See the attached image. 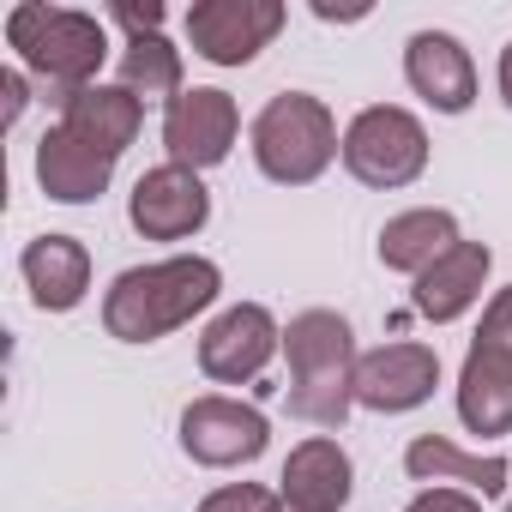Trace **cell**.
I'll return each instance as SVG.
<instances>
[{
  "mask_svg": "<svg viewBox=\"0 0 512 512\" xmlns=\"http://www.w3.org/2000/svg\"><path fill=\"white\" fill-rule=\"evenodd\" d=\"M404 512H482V494H470V488H416V500Z\"/></svg>",
  "mask_w": 512,
  "mask_h": 512,
  "instance_id": "d4e9b609",
  "label": "cell"
},
{
  "mask_svg": "<svg viewBox=\"0 0 512 512\" xmlns=\"http://www.w3.org/2000/svg\"><path fill=\"white\" fill-rule=\"evenodd\" d=\"M235 139H241V109L217 85H193L163 109V145H169V163L181 169H199V175L217 169L235 151Z\"/></svg>",
  "mask_w": 512,
  "mask_h": 512,
  "instance_id": "9c48e42d",
  "label": "cell"
},
{
  "mask_svg": "<svg viewBox=\"0 0 512 512\" xmlns=\"http://www.w3.org/2000/svg\"><path fill=\"white\" fill-rule=\"evenodd\" d=\"M109 19H115L127 37H151V31H163V0H145V7H139V0H115Z\"/></svg>",
  "mask_w": 512,
  "mask_h": 512,
  "instance_id": "cb8c5ba5",
  "label": "cell"
},
{
  "mask_svg": "<svg viewBox=\"0 0 512 512\" xmlns=\"http://www.w3.org/2000/svg\"><path fill=\"white\" fill-rule=\"evenodd\" d=\"M356 494V464L332 434H308L302 446H290L284 476H278V500L296 512H344Z\"/></svg>",
  "mask_w": 512,
  "mask_h": 512,
  "instance_id": "4fadbf2b",
  "label": "cell"
},
{
  "mask_svg": "<svg viewBox=\"0 0 512 512\" xmlns=\"http://www.w3.org/2000/svg\"><path fill=\"white\" fill-rule=\"evenodd\" d=\"M7 49L19 55V67L49 91V103L61 109L73 91L103 85V61H109V31L97 13L79 7H49V0H19L7 13Z\"/></svg>",
  "mask_w": 512,
  "mask_h": 512,
  "instance_id": "7a4b0ae2",
  "label": "cell"
},
{
  "mask_svg": "<svg viewBox=\"0 0 512 512\" xmlns=\"http://www.w3.org/2000/svg\"><path fill=\"white\" fill-rule=\"evenodd\" d=\"M115 85H127L139 103H175L187 85H181V49L163 37V31H151V37H127L121 43V79Z\"/></svg>",
  "mask_w": 512,
  "mask_h": 512,
  "instance_id": "44dd1931",
  "label": "cell"
},
{
  "mask_svg": "<svg viewBox=\"0 0 512 512\" xmlns=\"http://www.w3.org/2000/svg\"><path fill=\"white\" fill-rule=\"evenodd\" d=\"M278 512H296V506H284V500H278Z\"/></svg>",
  "mask_w": 512,
  "mask_h": 512,
  "instance_id": "83f0119b",
  "label": "cell"
},
{
  "mask_svg": "<svg viewBox=\"0 0 512 512\" xmlns=\"http://www.w3.org/2000/svg\"><path fill=\"white\" fill-rule=\"evenodd\" d=\"M458 422L482 440L512 434V356H500L476 338H470L464 368H458Z\"/></svg>",
  "mask_w": 512,
  "mask_h": 512,
  "instance_id": "ffe728a7",
  "label": "cell"
},
{
  "mask_svg": "<svg viewBox=\"0 0 512 512\" xmlns=\"http://www.w3.org/2000/svg\"><path fill=\"white\" fill-rule=\"evenodd\" d=\"M19 272L43 314H73L91 296V247L79 235H31L19 253Z\"/></svg>",
  "mask_w": 512,
  "mask_h": 512,
  "instance_id": "9a60e30c",
  "label": "cell"
},
{
  "mask_svg": "<svg viewBox=\"0 0 512 512\" xmlns=\"http://www.w3.org/2000/svg\"><path fill=\"white\" fill-rule=\"evenodd\" d=\"M199 512H278V494L260 482H223L199 500Z\"/></svg>",
  "mask_w": 512,
  "mask_h": 512,
  "instance_id": "7402d4cb",
  "label": "cell"
},
{
  "mask_svg": "<svg viewBox=\"0 0 512 512\" xmlns=\"http://www.w3.org/2000/svg\"><path fill=\"white\" fill-rule=\"evenodd\" d=\"M494 85H500V97H506V109H512V43L500 49V73H494Z\"/></svg>",
  "mask_w": 512,
  "mask_h": 512,
  "instance_id": "4316f807",
  "label": "cell"
},
{
  "mask_svg": "<svg viewBox=\"0 0 512 512\" xmlns=\"http://www.w3.org/2000/svg\"><path fill=\"white\" fill-rule=\"evenodd\" d=\"M476 344H488V350L512 356V284L488 296V308H482V326H476Z\"/></svg>",
  "mask_w": 512,
  "mask_h": 512,
  "instance_id": "603a6c76",
  "label": "cell"
},
{
  "mask_svg": "<svg viewBox=\"0 0 512 512\" xmlns=\"http://www.w3.org/2000/svg\"><path fill=\"white\" fill-rule=\"evenodd\" d=\"M127 223L145 235V241H187L211 223V193H205V175L199 169H181V163H157L133 181L127 193Z\"/></svg>",
  "mask_w": 512,
  "mask_h": 512,
  "instance_id": "30bf717a",
  "label": "cell"
},
{
  "mask_svg": "<svg viewBox=\"0 0 512 512\" xmlns=\"http://www.w3.org/2000/svg\"><path fill=\"white\" fill-rule=\"evenodd\" d=\"M223 296V266L205 253H169L151 266H127L103 290V332L121 344H157L193 326Z\"/></svg>",
  "mask_w": 512,
  "mask_h": 512,
  "instance_id": "6da1fadb",
  "label": "cell"
},
{
  "mask_svg": "<svg viewBox=\"0 0 512 512\" xmlns=\"http://www.w3.org/2000/svg\"><path fill=\"white\" fill-rule=\"evenodd\" d=\"M61 127L79 145H91L103 157H121L139 139V127H145V103L127 85H85V91H73L61 103Z\"/></svg>",
  "mask_w": 512,
  "mask_h": 512,
  "instance_id": "ac0fdd59",
  "label": "cell"
},
{
  "mask_svg": "<svg viewBox=\"0 0 512 512\" xmlns=\"http://www.w3.org/2000/svg\"><path fill=\"white\" fill-rule=\"evenodd\" d=\"M404 470L422 488H470L482 500H500L506 494V476H512V464L500 452H464L446 434H416L404 446Z\"/></svg>",
  "mask_w": 512,
  "mask_h": 512,
  "instance_id": "2e32d148",
  "label": "cell"
},
{
  "mask_svg": "<svg viewBox=\"0 0 512 512\" xmlns=\"http://www.w3.org/2000/svg\"><path fill=\"white\" fill-rule=\"evenodd\" d=\"M458 241H464V229H458V217H452L446 205H410V211L386 217L374 253H380V266H386V272H404V278L416 284L434 260H446Z\"/></svg>",
  "mask_w": 512,
  "mask_h": 512,
  "instance_id": "e0dca14e",
  "label": "cell"
},
{
  "mask_svg": "<svg viewBox=\"0 0 512 512\" xmlns=\"http://www.w3.org/2000/svg\"><path fill=\"white\" fill-rule=\"evenodd\" d=\"M278 350H284V326L272 320V308L266 302H235L199 332V374L217 380V386H247L272 368Z\"/></svg>",
  "mask_w": 512,
  "mask_h": 512,
  "instance_id": "ba28073f",
  "label": "cell"
},
{
  "mask_svg": "<svg viewBox=\"0 0 512 512\" xmlns=\"http://www.w3.org/2000/svg\"><path fill=\"white\" fill-rule=\"evenodd\" d=\"M440 386V350L434 344H416V338H398V344H380L356 362V404L374 410V416H404V410H422Z\"/></svg>",
  "mask_w": 512,
  "mask_h": 512,
  "instance_id": "8fae6325",
  "label": "cell"
},
{
  "mask_svg": "<svg viewBox=\"0 0 512 512\" xmlns=\"http://www.w3.org/2000/svg\"><path fill=\"white\" fill-rule=\"evenodd\" d=\"M338 157H344V169L362 187L398 193V187L428 175V127L410 109H398V103H368V109L350 115Z\"/></svg>",
  "mask_w": 512,
  "mask_h": 512,
  "instance_id": "5b68a950",
  "label": "cell"
},
{
  "mask_svg": "<svg viewBox=\"0 0 512 512\" xmlns=\"http://www.w3.org/2000/svg\"><path fill=\"white\" fill-rule=\"evenodd\" d=\"M115 181V157L79 145L67 127H49L37 139V187L55 199V205H97Z\"/></svg>",
  "mask_w": 512,
  "mask_h": 512,
  "instance_id": "d6986e66",
  "label": "cell"
},
{
  "mask_svg": "<svg viewBox=\"0 0 512 512\" xmlns=\"http://www.w3.org/2000/svg\"><path fill=\"white\" fill-rule=\"evenodd\" d=\"M488 272H494L488 241H458L446 260H434V266L410 284V308H416L422 320H434V326H452V320H464V314L482 302Z\"/></svg>",
  "mask_w": 512,
  "mask_h": 512,
  "instance_id": "5bb4252c",
  "label": "cell"
},
{
  "mask_svg": "<svg viewBox=\"0 0 512 512\" xmlns=\"http://www.w3.org/2000/svg\"><path fill=\"white\" fill-rule=\"evenodd\" d=\"M404 85L434 115H464L476 103V61L452 31H416L404 43Z\"/></svg>",
  "mask_w": 512,
  "mask_h": 512,
  "instance_id": "7c38bea8",
  "label": "cell"
},
{
  "mask_svg": "<svg viewBox=\"0 0 512 512\" xmlns=\"http://www.w3.org/2000/svg\"><path fill=\"white\" fill-rule=\"evenodd\" d=\"M290 356V416L314 428H344L356 410V332L338 308H308L284 326Z\"/></svg>",
  "mask_w": 512,
  "mask_h": 512,
  "instance_id": "3957f363",
  "label": "cell"
},
{
  "mask_svg": "<svg viewBox=\"0 0 512 512\" xmlns=\"http://www.w3.org/2000/svg\"><path fill=\"white\" fill-rule=\"evenodd\" d=\"M0 97H7V127L25 115V103H31V73L25 67H7L0 73Z\"/></svg>",
  "mask_w": 512,
  "mask_h": 512,
  "instance_id": "484cf974",
  "label": "cell"
},
{
  "mask_svg": "<svg viewBox=\"0 0 512 512\" xmlns=\"http://www.w3.org/2000/svg\"><path fill=\"white\" fill-rule=\"evenodd\" d=\"M247 145H253V163H260L266 181H278V187H314L338 163L344 133H338L332 109L314 91H278L260 115H253Z\"/></svg>",
  "mask_w": 512,
  "mask_h": 512,
  "instance_id": "277c9868",
  "label": "cell"
},
{
  "mask_svg": "<svg viewBox=\"0 0 512 512\" xmlns=\"http://www.w3.org/2000/svg\"><path fill=\"white\" fill-rule=\"evenodd\" d=\"M266 446H272L266 410H253L241 398L211 392V398H193L181 410V452L193 464H205V470H241V464L260 458Z\"/></svg>",
  "mask_w": 512,
  "mask_h": 512,
  "instance_id": "52a82bcc",
  "label": "cell"
},
{
  "mask_svg": "<svg viewBox=\"0 0 512 512\" xmlns=\"http://www.w3.org/2000/svg\"><path fill=\"white\" fill-rule=\"evenodd\" d=\"M284 0H193L187 7V43L211 67H253L260 49L284 31Z\"/></svg>",
  "mask_w": 512,
  "mask_h": 512,
  "instance_id": "8992f818",
  "label": "cell"
}]
</instances>
